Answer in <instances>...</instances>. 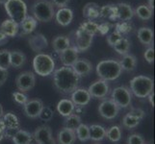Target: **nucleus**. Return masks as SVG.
<instances>
[{
  "mask_svg": "<svg viewBox=\"0 0 155 144\" xmlns=\"http://www.w3.org/2000/svg\"><path fill=\"white\" fill-rule=\"evenodd\" d=\"M80 77L74 72L71 67L63 66L54 70L53 72V82L59 92L63 94H71L78 88Z\"/></svg>",
  "mask_w": 155,
  "mask_h": 144,
  "instance_id": "obj_1",
  "label": "nucleus"
},
{
  "mask_svg": "<svg viewBox=\"0 0 155 144\" xmlns=\"http://www.w3.org/2000/svg\"><path fill=\"white\" fill-rule=\"evenodd\" d=\"M122 72L119 61L116 60H103L97 63V74L104 81H114L117 79Z\"/></svg>",
  "mask_w": 155,
  "mask_h": 144,
  "instance_id": "obj_2",
  "label": "nucleus"
},
{
  "mask_svg": "<svg viewBox=\"0 0 155 144\" xmlns=\"http://www.w3.org/2000/svg\"><path fill=\"white\" fill-rule=\"evenodd\" d=\"M154 82L152 78L140 75L136 76L130 81V91L138 98H146L153 92Z\"/></svg>",
  "mask_w": 155,
  "mask_h": 144,
  "instance_id": "obj_3",
  "label": "nucleus"
},
{
  "mask_svg": "<svg viewBox=\"0 0 155 144\" xmlns=\"http://www.w3.org/2000/svg\"><path fill=\"white\" fill-rule=\"evenodd\" d=\"M32 14L36 20L41 22H49L55 17L54 6L47 0H38L32 5Z\"/></svg>",
  "mask_w": 155,
  "mask_h": 144,
  "instance_id": "obj_4",
  "label": "nucleus"
},
{
  "mask_svg": "<svg viewBox=\"0 0 155 144\" xmlns=\"http://www.w3.org/2000/svg\"><path fill=\"white\" fill-rule=\"evenodd\" d=\"M33 68L35 72L41 77L49 76L55 70V62L50 55L39 53L33 60Z\"/></svg>",
  "mask_w": 155,
  "mask_h": 144,
  "instance_id": "obj_5",
  "label": "nucleus"
},
{
  "mask_svg": "<svg viewBox=\"0 0 155 144\" xmlns=\"http://www.w3.org/2000/svg\"><path fill=\"white\" fill-rule=\"evenodd\" d=\"M5 11L7 12L10 19L20 24L27 17V6L23 0H8L4 4Z\"/></svg>",
  "mask_w": 155,
  "mask_h": 144,
  "instance_id": "obj_6",
  "label": "nucleus"
},
{
  "mask_svg": "<svg viewBox=\"0 0 155 144\" xmlns=\"http://www.w3.org/2000/svg\"><path fill=\"white\" fill-rule=\"evenodd\" d=\"M111 100H113L120 108H128L132 102V93L126 87H117L112 91Z\"/></svg>",
  "mask_w": 155,
  "mask_h": 144,
  "instance_id": "obj_7",
  "label": "nucleus"
},
{
  "mask_svg": "<svg viewBox=\"0 0 155 144\" xmlns=\"http://www.w3.org/2000/svg\"><path fill=\"white\" fill-rule=\"evenodd\" d=\"M94 36L91 35L84 30L78 28L73 37V46L78 50V52L87 51L92 45Z\"/></svg>",
  "mask_w": 155,
  "mask_h": 144,
  "instance_id": "obj_8",
  "label": "nucleus"
},
{
  "mask_svg": "<svg viewBox=\"0 0 155 144\" xmlns=\"http://www.w3.org/2000/svg\"><path fill=\"white\" fill-rule=\"evenodd\" d=\"M36 85V76L31 71L21 72L15 79V86L18 91L20 92H28L35 87Z\"/></svg>",
  "mask_w": 155,
  "mask_h": 144,
  "instance_id": "obj_9",
  "label": "nucleus"
},
{
  "mask_svg": "<svg viewBox=\"0 0 155 144\" xmlns=\"http://www.w3.org/2000/svg\"><path fill=\"white\" fill-rule=\"evenodd\" d=\"M119 111L120 107L111 99L102 101L98 107L99 114L105 119H114L119 114Z\"/></svg>",
  "mask_w": 155,
  "mask_h": 144,
  "instance_id": "obj_10",
  "label": "nucleus"
},
{
  "mask_svg": "<svg viewBox=\"0 0 155 144\" xmlns=\"http://www.w3.org/2000/svg\"><path fill=\"white\" fill-rule=\"evenodd\" d=\"M88 91L91 95V97L97 98V99H104L109 93L108 82L99 79L91 85L88 88Z\"/></svg>",
  "mask_w": 155,
  "mask_h": 144,
  "instance_id": "obj_11",
  "label": "nucleus"
},
{
  "mask_svg": "<svg viewBox=\"0 0 155 144\" xmlns=\"http://www.w3.org/2000/svg\"><path fill=\"white\" fill-rule=\"evenodd\" d=\"M33 138L38 144H56L50 127L45 125L37 128L33 134Z\"/></svg>",
  "mask_w": 155,
  "mask_h": 144,
  "instance_id": "obj_12",
  "label": "nucleus"
},
{
  "mask_svg": "<svg viewBox=\"0 0 155 144\" xmlns=\"http://www.w3.org/2000/svg\"><path fill=\"white\" fill-rule=\"evenodd\" d=\"M42 108H44V103H42L41 100L32 99V100H28L23 105V111L27 117L35 119L39 117Z\"/></svg>",
  "mask_w": 155,
  "mask_h": 144,
  "instance_id": "obj_13",
  "label": "nucleus"
},
{
  "mask_svg": "<svg viewBox=\"0 0 155 144\" xmlns=\"http://www.w3.org/2000/svg\"><path fill=\"white\" fill-rule=\"evenodd\" d=\"M28 43H29V46L31 49L39 54V53L44 51L47 47V45H48V41H47V39L45 38V35L38 33V34L30 37L28 39Z\"/></svg>",
  "mask_w": 155,
  "mask_h": 144,
  "instance_id": "obj_14",
  "label": "nucleus"
},
{
  "mask_svg": "<svg viewBox=\"0 0 155 144\" xmlns=\"http://www.w3.org/2000/svg\"><path fill=\"white\" fill-rule=\"evenodd\" d=\"M71 94V102L74 106L84 107L87 106L91 101V95L86 88H76Z\"/></svg>",
  "mask_w": 155,
  "mask_h": 144,
  "instance_id": "obj_15",
  "label": "nucleus"
},
{
  "mask_svg": "<svg viewBox=\"0 0 155 144\" xmlns=\"http://www.w3.org/2000/svg\"><path fill=\"white\" fill-rule=\"evenodd\" d=\"M78 53L79 52L75 47L71 46V47H68V49H66L65 51L60 53L59 58H60V61L62 62L64 66L71 67L74 65V62L79 59Z\"/></svg>",
  "mask_w": 155,
  "mask_h": 144,
  "instance_id": "obj_16",
  "label": "nucleus"
},
{
  "mask_svg": "<svg viewBox=\"0 0 155 144\" xmlns=\"http://www.w3.org/2000/svg\"><path fill=\"white\" fill-rule=\"evenodd\" d=\"M71 68L80 77H83L88 76L93 71V65L87 59H78L71 66Z\"/></svg>",
  "mask_w": 155,
  "mask_h": 144,
  "instance_id": "obj_17",
  "label": "nucleus"
},
{
  "mask_svg": "<svg viewBox=\"0 0 155 144\" xmlns=\"http://www.w3.org/2000/svg\"><path fill=\"white\" fill-rule=\"evenodd\" d=\"M54 18L59 25L66 27L68 24H71V22L73 19V12L71 9L67 7L61 8L57 11V13H55Z\"/></svg>",
  "mask_w": 155,
  "mask_h": 144,
  "instance_id": "obj_18",
  "label": "nucleus"
},
{
  "mask_svg": "<svg viewBox=\"0 0 155 144\" xmlns=\"http://www.w3.org/2000/svg\"><path fill=\"white\" fill-rule=\"evenodd\" d=\"M116 8L117 12V19L121 21H129L134 17V10L128 3H117L116 4Z\"/></svg>",
  "mask_w": 155,
  "mask_h": 144,
  "instance_id": "obj_19",
  "label": "nucleus"
},
{
  "mask_svg": "<svg viewBox=\"0 0 155 144\" xmlns=\"http://www.w3.org/2000/svg\"><path fill=\"white\" fill-rule=\"evenodd\" d=\"M19 30V24L12 19H5L0 25V31L6 35L8 38H14L17 36Z\"/></svg>",
  "mask_w": 155,
  "mask_h": 144,
  "instance_id": "obj_20",
  "label": "nucleus"
},
{
  "mask_svg": "<svg viewBox=\"0 0 155 144\" xmlns=\"http://www.w3.org/2000/svg\"><path fill=\"white\" fill-rule=\"evenodd\" d=\"M57 139L59 144H74L76 140L75 131L64 127L58 133Z\"/></svg>",
  "mask_w": 155,
  "mask_h": 144,
  "instance_id": "obj_21",
  "label": "nucleus"
},
{
  "mask_svg": "<svg viewBox=\"0 0 155 144\" xmlns=\"http://www.w3.org/2000/svg\"><path fill=\"white\" fill-rule=\"evenodd\" d=\"M52 47L55 52L60 54L71 47V40L67 36H57L52 40Z\"/></svg>",
  "mask_w": 155,
  "mask_h": 144,
  "instance_id": "obj_22",
  "label": "nucleus"
},
{
  "mask_svg": "<svg viewBox=\"0 0 155 144\" xmlns=\"http://www.w3.org/2000/svg\"><path fill=\"white\" fill-rule=\"evenodd\" d=\"M26 62V56L23 52L19 50L10 51V65L14 68H20L24 66Z\"/></svg>",
  "mask_w": 155,
  "mask_h": 144,
  "instance_id": "obj_23",
  "label": "nucleus"
},
{
  "mask_svg": "<svg viewBox=\"0 0 155 144\" xmlns=\"http://www.w3.org/2000/svg\"><path fill=\"white\" fill-rule=\"evenodd\" d=\"M99 6L94 2H89L83 8V17L89 20H94L99 18Z\"/></svg>",
  "mask_w": 155,
  "mask_h": 144,
  "instance_id": "obj_24",
  "label": "nucleus"
},
{
  "mask_svg": "<svg viewBox=\"0 0 155 144\" xmlns=\"http://www.w3.org/2000/svg\"><path fill=\"white\" fill-rule=\"evenodd\" d=\"M99 18H108L111 21L117 20V12L116 5L107 4L99 8Z\"/></svg>",
  "mask_w": 155,
  "mask_h": 144,
  "instance_id": "obj_25",
  "label": "nucleus"
},
{
  "mask_svg": "<svg viewBox=\"0 0 155 144\" xmlns=\"http://www.w3.org/2000/svg\"><path fill=\"white\" fill-rule=\"evenodd\" d=\"M75 106L71 102V100L68 99H62L61 101H59V103L57 104V110L62 116L68 117V115H71L73 114Z\"/></svg>",
  "mask_w": 155,
  "mask_h": 144,
  "instance_id": "obj_26",
  "label": "nucleus"
},
{
  "mask_svg": "<svg viewBox=\"0 0 155 144\" xmlns=\"http://www.w3.org/2000/svg\"><path fill=\"white\" fill-rule=\"evenodd\" d=\"M90 139L94 141H101L106 137V129L101 125L93 124L89 126Z\"/></svg>",
  "mask_w": 155,
  "mask_h": 144,
  "instance_id": "obj_27",
  "label": "nucleus"
},
{
  "mask_svg": "<svg viewBox=\"0 0 155 144\" xmlns=\"http://www.w3.org/2000/svg\"><path fill=\"white\" fill-rule=\"evenodd\" d=\"M138 39L143 45L149 46L153 43V31L148 27H142L138 30Z\"/></svg>",
  "mask_w": 155,
  "mask_h": 144,
  "instance_id": "obj_28",
  "label": "nucleus"
},
{
  "mask_svg": "<svg viewBox=\"0 0 155 144\" xmlns=\"http://www.w3.org/2000/svg\"><path fill=\"white\" fill-rule=\"evenodd\" d=\"M119 62L122 70L127 71V72L133 71L137 66V59L132 54L124 55V57H122V59Z\"/></svg>",
  "mask_w": 155,
  "mask_h": 144,
  "instance_id": "obj_29",
  "label": "nucleus"
},
{
  "mask_svg": "<svg viewBox=\"0 0 155 144\" xmlns=\"http://www.w3.org/2000/svg\"><path fill=\"white\" fill-rule=\"evenodd\" d=\"M32 139H33V135L21 129H19L12 137L14 144H31Z\"/></svg>",
  "mask_w": 155,
  "mask_h": 144,
  "instance_id": "obj_30",
  "label": "nucleus"
},
{
  "mask_svg": "<svg viewBox=\"0 0 155 144\" xmlns=\"http://www.w3.org/2000/svg\"><path fill=\"white\" fill-rule=\"evenodd\" d=\"M37 20L31 17V15H27L23 20L22 22H21L19 24V26L21 27V30H22V32H21V36H24V35H29L31 34L32 32H34L36 27H37Z\"/></svg>",
  "mask_w": 155,
  "mask_h": 144,
  "instance_id": "obj_31",
  "label": "nucleus"
},
{
  "mask_svg": "<svg viewBox=\"0 0 155 144\" xmlns=\"http://www.w3.org/2000/svg\"><path fill=\"white\" fill-rule=\"evenodd\" d=\"M3 121L6 126V129H12V130H19V120L18 116L13 113H7L3 115Z\"/></svg>",
  "mask_w": 155,
  "mask_h": 144,
  "instance_id": "obj_32",
  "label": "nucleus"
},
{
  "mask_svg": "<svg viewBox=\"0 0 155 144\" xmlns=\"http://www.w3.org/2000/svg\"><path fill=\"white\" fill-rule=\"evenodd\" d=\"M134 14H136L140 19L147 21V20H149L152 18L153 11L151 9H149L147 5L142 4L135 9Z\"/></svg>",
  "mask_w": 155,
  "mask_h": 144,
  "instance_id": "obj_33",
  "label": "nucleus"
},
{
  "mask_svg": "<svg viewBox=\"0 0 155 144\" xmlns=\"http://www.w3.org/2000/svg\"><path fill=\"white\" fill-rule=\"evenodd\" d=\"M106 137L112 142H119L121 139V129L120 126H111L106 130Z\"/></svg>",
  "mask_w": 155,
  "mask_h": 144,
  "instance_id": "obj_34",
  "label": "nucleus"
},
{
  "mask_svg": "<svg viewBox=\"0 0 155 144\" xmlns=\"http://www.w3.org/2000/svg\"><path fill=\"white\" fill-rule=\"evenodd\" d=\"M113 48L120 55H122V56L126 55L128 54V52H129V49H130V41L126 38H122L113 46Z\"/></svg>",
  "mask_w": 155,
  "mask_h": 144,
  "instance_id": "obj_35",
  "label": "nucleus"
},
{
  "mask_svg": "<svg viewBox=\"0 0 155 144\" xmlns=\"http://www.w3.org/2000/svg\"><path fill=\"white\" fill-rule=\"evenodd\" d=\"M80 124H81V117L78 114H72L71 115H68L66 118L65 122H64V127L75 131Z\"/></svg>",
  "mask_w": 155,
  "mask_h": 144,
  "instance_id": "obj_36",
  "label": "nucleus"
},
{
  "mask_svg": "<svg viewBox=\"0 0 155 144\" xmlns=\"http://www.w3.org/2000/svg\"><path fill=\"white\" fill-rule=\"evenodd\" d=\"M75 134L76 137L80 141L85 142L88 141L90 139V130H89V126L86 124H80L78 128L75 130Z\"/></svg>",
  "mask_w": 155,
  "mask_h": 144,
  "instance_id": "obj_37",
  "label": "nucleus"
},
{
  "mask_svg": "<svg viewBox=\"0 0 155 144\" xmlns=\"http://www.w3.org/2000/svg\"><path fill=\"white\" fill-rule=\"evenodd\" d=\"M140 121L141 120L137 118V117L127 114L122 118V126L126 128V129H133V128H136L140 124Z\"/></svg>",
  "mask_w": 155,
  "mask_h": 144,
  "instance_id": "obj_38",
  "label": "nucleus"
},
{
  "mask_svg": "<svg viewBox=\"0 0 155 144\" xmlns=\"http://www.w3.org/2000/svg\"><path fill=\"white\" fill-rule=\"evenodd\" d=\"M133 30V26L130 21H120L115 25V31L119 32L121 35H126Z\"/></svg>",
  "mask_w": 155,
  "mask_h": 144,
  "instance_id": "obj_39",
  "label": "nucleus"
},
{
  "mask_svg": "<svg viewBox=\"0 0 155 144\" xmlns=\"http://www.w3.org/2000/svg\"><path fill=\"white\" fill-rule=\"evenodd\" d=\"M79 28L84 30L85 32H87V33H89L91 35H93V36H94L97 33H98V24L97 22H94V21H92V20H88V21H86V22L82 23Z\"/></svg>",
  "mask_w": 155,
  "mask_h": 144,
  "instance_id": "obj_40",
  "label": "nucleus"
},
{
  "mask_svg": "<svg viewBox=\"0 0 155 144\" xmlns=\"http://www.w3.org/2000/svg\"><path fill=\"white\" fill-rule=\"evenodd\" d=\"M10 66V51L7 49L0 50V68L8 70Z\"/></svg>",
  "mask_w": 155,
  "mask_h": 144,
  "instance_id": "obj_41",
  "label": "nucleus"
},
{
  "mask_svg": "<svg viewBox=\"0 0 155 144\" xmlns=\"http://www.w3.org/2000/svg\"><path fill=\"white\" fill-rule=\"evenodd\" d=\"M53 117V110L47 106H44V108L41 109V114L39 115V118H41L42 121H50Z\"/></svg>",
  "mask_w": 155,
  "mask_h": 144,
  "instance_id": "obj_42",
  "label": "nucleus"
},
{
  "mask_svg": "<svg viewBox=\"0 0 155 144\" xmlns=\"http://www.w3.org/2000/svg\"><path fill=\"white\" fill-rule=\"evenodd\" d=\"M122 38H124V37H122L121 34H120L119 32H117V31H114L113 33H111L108 37H107V43H108L111 47H113L117 42Z\"/></svg>",
  "mask_w": 155,
  "mask_h": 144,
  "instance_id": "obj_43",
  "label": "nucleus"
},
{
  "mask_svg": "<svg viewBox=\"0 0 155 144\" xmlns=\"http://www.w3.org/2000/svg\"><path fill=\"white\" fill-rule=\"evenodd\" d=\"M12 96H13V98H14V100L15 101V102H17L18 104H19V105H21V106H23L28 101L27 96H26L23 92H20V91L13 92Z\"/></svg>",
  "mask_w": 155,
  "mask_h": 144,
  "instance_id": "obj_44",
  "label": "nucleus"
},
{
  "mask_svg": "<svg viewBox=\"0 0 155 144\" xmlns=\"http://www.w3.org/2000/svg\"><path fill=\"white\" fill-rule=\"evenodd\" d=\"M127 144H146V141L141 135L133 134L128 136Z\"/></svg>",
  "mask_w": 155,
  "mask_h": 144,
  "instance_id": "obj_45",
  "label": "nucleus"
},
{
  "mask_svg": "<svg viewBox=\"0 0 155 144\" xmlns=\"http://www.w3.org/2000/svg\"><path fill=\"white\" fill-rule=\"evenodd\" d=\"M112 27H113V24H111L109 21H105V22L98 25V33L102 36H105Z\"/></svg>",
  "mask_w": 155,
  "mask_h": 144,
  "instance_id": "obj_46",
  "label": "nucleus"
},
{
  "mask_svg": "<svg viewBox=\"0 0 155 144\" xmlns=\"http://www.w3.org/2000/svg\"><path fill=\"white\" fill-rule=\"evenodd\" d=\"M143 57H145L146 61L148 63H153L154 62V48L153 47H149L146 50L145 54H143Z\"/></svg>",
  "mask_w": 155,
  "mask_h": 144,
  "instance_id": "obj_47",
  "label": "nucleus"
},
{
  "mask_svg": "<svg viewBox=\"0 0 155 144\" xmlns=\"http://www.w3.org/2000/svg\"><path fill=\"white\" fill-rule=\"evenodd\" d=\"M129 114H131V115H133V116H135V117H137V118H139L140 120H142L143 117H145V115H146V113L143 111L142 109H132L129 113H128Z\"/></svg>",
  "mask_w": 155,
  "mask_h": 144,
  "instance_id": "obj_48",
  "label": "nucleus"
},
{
  "mask_svg": "<svg viewBox=\"0 0 155 144\" xmlns=\"http://www.w3.org/2000/svg\"><path fill=\"white\" fill-rule=\"evenodd\" d=\"M71 0H52V4L53 6H56L58 8H65L67 5L69 3Z\"/></svg>",
  "mask_w": 155,
  "mask_h": 144,
  "instance_id": "obj_49",
  "label": "nucleus"
},
{
  "mask_svg": "<svg viewBox=\"0 0 155 144\" xmlns=\"http://www.w3.org/2000/svg\"><path fill=\"white\" fill-rule=\"evenodd\" d=\"M8 79V70L0 68V87L3 86Z\"/></svg>",
  "mask_w": 155,
  "mask_h": 144,
  "instance_id": "obj_50",
  "label": "nucleus"
},
{
  "mask_svg": "<svg viewBox=\"0 0 155 144\" xmlns=\"http://www.w3.org/2000/svg\"><path fill=\"white\" fill-rule=\"evenodd\" d=\"M7 41H8V37L5 35L4 33H2L1 31H0V45L5 44Z\"/></svg>",
  "mask_w": 155,
  "mask_h": 144,
  "instance_id": "obj_51",
  "label": "nucleus"
},
{
  "mask_svg": "<svg viewBox=\"0 0 155 144\" xmlns=\"http://www.w3.org/2000/svg\"><path fill=\"white\" fill-rule=\"evenodd\" d=\"M5 130H6V126H5L3 119L0 118V133H3V134H4Z\"/></svg>",
  "mask_w": 155,
  "mask_h": 144,
  "instance_id": "obj_52",
  "label": "nucleus"
},
{
  "mask_svg": "<svg viewBox=\"0 0 155 144\" xmlns=\"http://www.w3.org/2000/svg\"><path fill=\"white\" fill-rule=\"evenodd\" d=\"M147 97H148V100H149V103H150V105L152 107H154V92H151L147 96Z\"/></svg>",
  "mask_w": 155,
  "mask_h": 144,
  "instance_id": "obj_53",
  "label": "nucleus"
},
{
  "mask_svg": "<svg viewBox=\"0 0 155 144\" xmlns=\"http://www.w3.org/2000/svg\"><path fill=\"white\" fill-rule=\"evenodd\" d=\"M147 6L149 9H151L152 11L154 10V0H148V4Z\"/></svg>",
  "mask_w": 155,
  "mask_h": 144,
  "instance_id": "obj_54",
  "label": "nucleus"
},
{
  "mask_svg": "<svg viewBox=\"0 0 155 144\" xmlns=\"http://www.w3.org/2000/svg\"><path fill=\"white\" fill-rule=\"evenodd\" d=\"M4 115V110H3V107L0 104V118H2Z\"/></svg>",
  "mask_w": 155,
  "mask_h": 144,
  "instance_id": "obj_55",
  "label": "nucleus"
},
{
  "mask_svg": "<svg viewBox=\"0 0 155 144\" xmlns=\"http://www.w3.org/2000/svg\"><path fill=\"white\" fill-rule=\"evenodd\" d=\"M3 138H4V134L3 133H0V142L3 140Z\"/></svg>",
  "mask_w": 155,
  "mask_h": 144,
  "instance_id": "obj_56",
  "label": "nucleus"
},
{
  "mask_svg": "<svg viewBox=\"0 0 155 144\" xmlns=\"http://www.w3.org/2000/svg\"><path fill=\"white\" fill-rule=\"evenodd\" d=\"M7 1H8V0H0V4H3V5H4Z\"/></svg>",
  "mask_w": 155,
  "mask_h": 144,
  "instance_id": "obj_57",
  "label": "nucleus"
},
{
  "mask_svg": "<svg viewBox=\"0 0 155 144\" xmlns=\"http://www.w3.org/2000/svg\"><path fill=\"white\" fill-rule=\"evenodd\" d=\"M148 144H152V143H148Z\"/></svg>",
  "mask_w": 155,
  "mask_h": 144,
  "instance_id": "obj_58",
  "label": "nucleus"
}]
</instances>
